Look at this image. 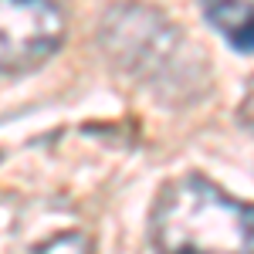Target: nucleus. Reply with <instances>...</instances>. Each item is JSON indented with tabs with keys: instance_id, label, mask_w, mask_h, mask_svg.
Wrapping results in <instances>:
<instances>
[{
	"instance_id": "obj_1",
	"label": "nucleus",
	"mask_w": 254,
	"mask_h": 254,
	"mask_svg": "<svg viewBox=\"0 0 254 254\" xmlns=\"http://www.w3.org/2000/svg\"><path fill=\"white\" fill-rule=\"evenodd\" d=\"M149 237L156 254H251V207L227 196L207 176H180L159 193Z\"/></svg>"
},
{
	"instance_id": "obj_2",
	"label": "nucleus",
	"mask_w": 254,
	"mask_h": 254,
	"mask_svg": "<svg viewBox=\"0 0 254 254\" xmlns=\"http://www.w3.org/2000/svg\"><path fill=\"white\" fill-rule=\"evenodd\" d=\"M64 41V17L55 3L0 0V71H31Z\"/></svg>"
},
{
	"instance_id": "obj_3",
	"label": "nucleus",
	"mask_w": 254,
	"mask_h": 254,
	"mask_svg": "<svg viewBox=\"0 0 254 254\" xmlns=\"http://www.w3.org/2000/svg\"><path fill=\"white\" fill-rule=\"evenodd\" d=\"M207 20L241 55H251V3H210Z\"/></svg>"
},
{
	"instance_id": "obj_4",
	"label": "nucleus",
	"mask_w": 254,
	"mask_h": 254,
	"mask_svg": "<svg viewBox=\"0 0 254 254\" xmlns=\"http://www.w3.org/2000/svg\"><path fill=\"white\" fill-rule=\"evenodd\" d=\"M34 254H95L92 251V241L78 231H68V234H58L51 241H44L34 248Z\"/></svg>"
}]
</instances>
